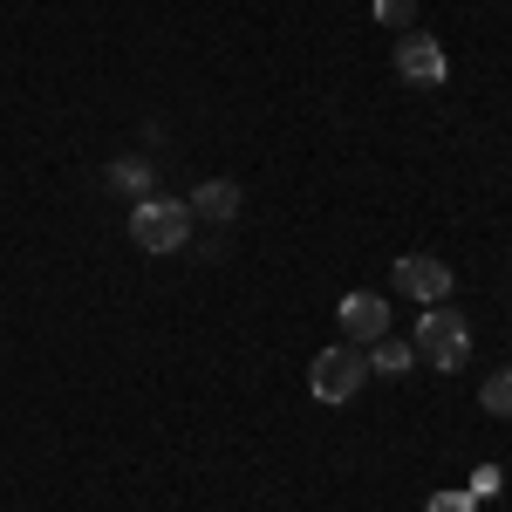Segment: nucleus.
<instances>
[{
  "instance_id": "1",
  "label": "nucleus",
  "mask_w": 512,
  "mask_h": 512,
  "mask_svg": "<svg viewBox=\"0 0 512 512\" xmlns=\"http://www.w3.org/2000/svg\"><path fill=\"white\" fill-rule=\"evenodd\" d=\"M185 239H192V205H185V198L151 192V198L130 205V246H137V253L164 260V253H178Z\"/></svg>"
},
{
  "instance_id": "2",
  "label": "nucleus",
  "mask_w": 512,
  "mask_h": 512,
  "mask_svg": "<svg viewBox=\"0 0 512 512\" xmlns=\"http://www.w3.org/2000/svg\"><path fill=\"white\" fill-rule=\"evenodd\" d=\"M410 349H417V362H431L437 376H451V369H465V362H472V321L458 315L451 301H437L431 315H417Z\"/></svg>"
},
{
  "instance_id": "3",
  "label": "nucleus",
  "mask_w": 512,
  "mask_h": 512,
  "mask_svg": "<svg viewBox=\"0 0 512 512\" xmlns=\"http://www.w3.org/2000/svg\"><path fill=\"white\" fill-rule=\"evenodd\" d=\"M362 383H369V355L355 349V342H335V349H321L315 362H308V390H315L321 403H349Z\"/></svg>"
},
{
  "instance_id": "4",
  "label": "nucleus",
  "mask_w": 512,
  "mask_h": 512,
  "mask_svg": "<svg viewBox=\"0 0 512 512\" xmlns=\"http://www.w3.org/2000/svg\"><path fill=\"white\" fill-rule=\"evenodd\" d=\"M396 76L410 82V89H444V82H451V55H444V41L410 28V35L396 41Z\"/></svg>"
},
{
  "instance_id": "5",
  "label": "nucleus",
  "mask_w": 512,
  "mask_h": 512,
  "mask_svg": "<svg viewBox=\"0 0 512 512\" xmlns=\"http://www.w3.org/2000/svg\"><path fill=\"white\" fill-rule=\"evenodd\" d=\"M451 267L437 260V253H403L396 260V294H410V301H424V308H437V301H451Z\"/></svg>"
},
{
  "instance_id": "6",
  "label": "nucleus",
  "mask_w": 512,
  "mask_h": 512,
  "mask_svg": "<svg viewBox=\"0 0 512 512\" xmlns=\"http://www.w3.org/2000/svg\"><path fill=\"white\" fill-rule=\"evenodd\" d=\"M335 321H342V335L349 342H376V335H390V308H383V294H342V308H335Z\"/></svg>"
},
{
  "instance_id": "7",
  "label": "nucleus",
  "mask_w": 512,
  "mask_h": 512,
  "mask_svg": "<svg viewBox=\"0 0 512 512\" xmlns=\"http://www.w3.org/2000/svg\"><path fill=\"white\" fill-rule=\"evenodd\" d=\"M239 198H246V192H239L233 178H205V185H198V192L185 198V205H192V219H212V226H233V219H239Z\"/></svg>"
},
{
  "instance_id": "8",
  "label": "nucleus",
  "mask_w": 512,
  "mask_h": 512,
  "mask_svg": "<svg viewBox=\"0 0 512 512\" xmlns=\"http://www.w3.org/2000/svg\"><path fill=\"white\" fill-rule=\"evenodd\" d=\"M417 369V349L410 342H396V335H376L369 342V376H410Z\"/></svg>"
},
{
  "instance_id": "9",
  "label": "nucleus",
  "mask_w": 512,
  "mask_h": 512,
  "mask_svg": "<svg viewBox=\"0 0 512 512\" xmlns=\"http://www.w3.org/2000/svg\"><path fill=\"white\" fill-rule=\"evenodd\" d=\"M110 192H123L130 205L151 198V192H158V185H151V158H117V164H110Z\"/></svg>"
},
{
  "instance_id": "10",
  "label": "nucleus",
  "mask_w": 512,
  "mask_h": 512,
  "mask_svg": "<svg viewBox=\"0 0 512 512\" xmlns=\"http://www.w3.org/2000/svg\"><path fill=\"white\" fill-rule=\"evenodd\" d=\"M478 403H485L492 417H512V369H492L485 390H478Z\"/></svg>"
},
{
  "instance_id": "11",
  "label": "nucleus",
  "mask_w": 512,
  "mask_h": 512,
  "mask_svg": "<svg viewBox=\"0 0 512 512\" xmlns=\"http://www.w3.org/2000/svg\"><path fill=\"white\" fill-rule=\"evenodd\" d=\"M369 14H376V21H390V28H403V35H410V21H417V0H369Z\"/></svg>"
},
{
  "instance_id": "12",
  "label": "nucleus",
  "mask_w": 512,
  "mask_h": 512,
  "mask_svg": "<svg viewBox=\"0 0 512 512\" xmlns=\"http://www.w3.org/2000/svg\"><path fill=\"white\" fill-rule=\"evenodd\" d=\"M424 512H478V499H472V492H431Z\"/></svg>"
},
{
  "instance_id": "13",
  "label": "nucleus",
  "mask_w": 512,
  "mask_h": 512,
  "mask_svg": "<svg viewBox=\"0 0 512 512\" xmlns=\"http://www.w3.org/2000/svg\"><path fill=\"white\" fill-rule=\"evenodd\" d=\"M472 499H499V465H478L472 472Z\"/></svg>"
}]
</instances>
